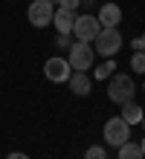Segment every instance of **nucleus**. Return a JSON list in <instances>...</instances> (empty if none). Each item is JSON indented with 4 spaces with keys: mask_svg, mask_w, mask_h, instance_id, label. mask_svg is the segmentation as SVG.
<instances>
[{
    "mask_svg": "<svg viewBox=\"0 0 145 159\" xmlns=\"http://www.w3.org/2000/svg\"><path fill=\"white\" fill-rule=\"evenodd\" d=\"M119 159H145L139 142H125V145H119Z\"/></svg>",
    "mask_w": 145,
    "mask_h": 159,
    "instance_id": "nucleus-12",
    "label": "nucleus"
},
{
    "mask_svg": "<svg viewBox=\"0 0 145 159\" xmlns=\"http://www.w3.org/2000/svg\"><path fill=\"white\" fill-rule=\"evenodd\" d=\"M142 127H145V116H142Z\"/></svg>",
    "mask_w": 145,
    "mask_h": 159,
    "instance_id": "nucleus-21",
    "label": "nucleus"
},
{
    "mask_svg": "<svg viewBox=\"0 0 145 159\" xmlns=\"http://www.w3.org/2000/svg\"><path fill=\"white\" fill-rule=\"evenodd\" d=\"M108 98L113 104H128V101H133V78L122 75V72H113L108 78Z\"/></svg>",
    "mask_w": 145,
    "mask_h": 159,
    "instance_id": "nucleus-1",
    "label": "nucleus"
},
{
    "mask_svg": "<svg viewBox=\"0 0 145 159\" xmlns=\"http://www.w3.org/2000/svg\"><path fill=\"white\" fill-rule=\"evenodd\" d=\"M58 46H61V49H70V38H67V35H58Z\"/></svg>",
    "mask_w": 145,
    "mask_h": 159,
    "instance_id": "nucleus-18",
    "label": "nucleus"
},
{
    "mask_svg": "<svg viewBox=\"0 0 145 159\" xmlns=\"http://www.w3.org/2000/svg\"><path fill=\"white\" fill-rule=\"evenodd\" d=\"M6 159H29V156H26V153H9Z\"/></svg>",
    "mask_w": 145,
    "mask_h": 159,
    "instance_id": "nucleus-19",
    "label": "nucleus"
},
{
    "mask_svg": "<svg viewBox=\"0 0 145 159\" xmlns=\"http://www.w3.org/2000/svg\"><path fill=\"white\" fill-rule=\"evenodd\" d=\"M145 116V110L137 104V101H128V104H122V119L128 121V125H139Z\"/></svg>",
    "mask_w": 145,
    "mask_h": 159,
    "instance_id": "nucleus-11",
    "label": "nucleus"
},
{
    "mask_svg": "<svg viewBox=\"0 0 145 159\" xmlns=\"http://www.w3.org/2000/svg\"><path fill=\"white\" fill-rule=\"evenodd\" d=\"M102 32V23H99V17H93V15H79L75 17V26H73V35H75V41H84V43H93V38Z\"/></svg>",
    "mask_w": 145,
    "mask_h": 159,
    "instance_id": "nucleus-5",
    "label": "nucleus"
},
{
    "mask_svg": "<svg viewBox=\"0 0 145 159\" xmlns=\"http://www.w3.org/2000/svg\"><path fill=\"white\" fill-rule=\"evenodd\" d=\"M93 46L90 43H84V41H75V43H70V70H75V72H87L93 67Z\"/></svg>",
    "mask_w": 145,
    "mask_h": 159,
    "instance_id": "nucleus-4",
    "label": "nucleus"
},
{
    "mask_svg": "<svg viewBox=\"0 0 145 159\" xmlns=\"http://www.w3.org/2000/svg\"><path fill=\"white\" fill-rule=\"evenodd\" d=\"M133 49H137V52H145V35H142V38H133Z\"/></svg>",
    "mask_w": 145,
    "mask_h": 159,
    "instance_id": "nucleus-17",
    "label": "nucleus"
},
{
    "mask_svg": "<svg viewBox=\"0 0 145 159\" xmlns=\"http://www.w3.org/2000/svg\"><path fill=\"white\" fill-rule=\"evenodd\" d=\"M139 148H142V153H145V139H142V142H139Z\"/></svg>",
    "mask_w": 145,
    "mask_h": 159,
    "instance_id": "nucleus-20",
    "label": "nucleus"
},
{
    "mask_svg": "<svg viewBox=\"0 0 145 159\" xmlns=\"http://www.w3.org/2000/svg\"><path fill=\"white\" fill-rule=\"evenodd\" d=\"M52 15H55L52 0H32V3H29V23L38 26V29L50 26L52 23Z\"/></svg>",
    "mask_w": 145,
    "mask_h": 159,
    "instance_id": "nucleus-6",
    "label": "nucleus"
},
{
    "mask_svg": "<svg viewBox=\"0 0 145 159\" xmlns=\"http://www.w3.org/2000/svg\"><path fill=\"white\" fill-rule=\"evenodd\" d=\"M128 139H131V125L122 116H113V119L104 121V142H108V145L119 148V145L128 142Z\"/></svg>",
    "mask_w": 145,
    "mask_h": 159,
    "instance_id": "nucleus-3",
    "label": "nucleus"
},
{
    "mask_svg": "<svg viewBox=\"0 0 145 159\" xmlns=\"http://www.w3.org/2000/svg\"><path fill=\"white\" fill-rule=\"evenodd\" d=\"M58 6H61V9H70V12H75V9L81 6V0H58Z\"/></svg>",
    "mask_w": 145,
    "mask_h": 159,
    "instance_id": "nucleus-16",
    "label": "nucleus"
},
{
    "mask_svg": "<svg viewBox=\"0 0 145 159\" xmlns=\"http://www.w3.org/2000/svg\"><path fill=\"white\" fill-rule=\"evenodd\" d=\"M131 70L145 72V52H133V58H131Z\"/></svg>",
    "mask_w": 145,
    "mask_h": 159,
    "instance_id": "nucleus-14",
    "label": "nucleus"
},
{
    "mask_svg": "<svg viewBox=\"0 0 145 159\" xmlns=\"http://www.w3.org/2000/svg\"><path fill=\"white\" fill-rule=\"evenodd\" d=\"M119 20H122V9L116 6V3H104L99 9V23L102 26H116Z\"/></svg>",
    "mask_w": 145,
    "mask_h": 159,
    "instance_id": "nucleus-9",
    "label": "nucleus"
},
{
    "mask_svg": "<svg viewBox=\"0 0 145 159\" xmlns=\"http://www.w3.org/2000/svg\"><path fill=\"white\" fill-rule=\"evenodd\" d=\"M84 159H108V156H104V148H99V145H93V148H87V153H84Z\"/></svg>",
    "mask_w": 145,
    "mask_h": 159,
    "instance_id": "nucleus-15",
    "label": "nucleus"
},
{
    "mask_svg": "<svg viewBox=\"0 0 145 159\" xmlns=\"http://www.w3.org/2000/svg\"><path fill=\"white\" fill-rule=\"evenodd\" d=\"M70 90L75 96H87L90 93V78H87V72H73L70 75Z\"/></svg>",
    "mask_w": 145,
    "mask_h": 159,
    "instance_id": "nucleus-10",
    "label": "nucleus"
},
{
    "mask_svg": "<svg viewBox=\"0 0 145 159\" xmlns=\"http://www.w3.org/2000/svg\"><path fill=\"white\" fill-rule=\"evenodd\" d=\"M52 26L58 29V35H70V32H73V26H75V12H70V9H61V6H58V9H55V15H52Z\"/></svg>",
    "mask_w": 145,
    "mask_h": 159,
    "instance_id": "nucleus-8",
    "label": "nucleus"
},
{
    "mask_svg": "<svg viewBox=\"0 0 145 159\" xmlns=\"http://www.w3.org/2000/svg\"><path fill=\"white\" fill-rule=\"evenodd\" d=\"M44 75L50 78L52 84L70 81V61H64V58H46V64H44Z\"/></svg>",
    "mask_w": 145,
    "mask_h": 159,
    "instance_id": "nucleus-7",
    "label": "nucleus"
},
{
    "mask_svg": "<svg viewBox=\"0 0 145 159\" xmlns=\"http://www.w3.org/2000/svg\"><path fill=\"white\" fill-rule=\"evenodd\" d=\"M142 90H145V81H142Z\"/></svg>",
    "mask_w": 145,
    "mask_h": 159,
    "instance_id": "nucleus-22",
    "label": "nucleus"
},
{
    "mask_svg": "<svg viewBox=\"0 0 145 159\" xmlns=\"http://www.w3.org/2000/svg\"><path fill=\"white\" fill-rule=\"evenodd\" d=\"M113 72H116V64H113V61H104L102 67H96V78H102V81H104V78H110Z\"/></svg>",
    "mask_w": 145,
    "mask_h": 159,
    "instance_id": "nucleus-13",
    "label": "nucleus"
},
{
    "mask_svg": "<svg viewBox=\"0 0 145 159\" xmlns=\"http://www.w3.org/2000/svg\"><path fill=\"white\" fill-rule=\"evenodd\" d=\"M93 49L99 52V55H104V58H113V55L122 49L119 29H116V26H102V32L93 38Z\"/></svg>",
    "mask_w": 145,
    "mask_h": 159,
    "instance_id": "nucleus-2",
    "label": "nucleus"
},
{
    "mask_svg": "<svg viewBox=\"0 0 145 159\" xmlns=\"http://www.w3.org/2000/svg\"><path fill=\"white\" fill-rule=\"evenodd\" d=\"M52 3H55V0H52Z\"/></svg>",
    "mask_w": 145,
    "mask_h": 159,
    "instance_id": "nucleus-23",
    "label": "nucleus"
}]
</instances>
